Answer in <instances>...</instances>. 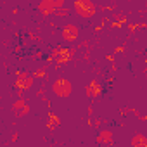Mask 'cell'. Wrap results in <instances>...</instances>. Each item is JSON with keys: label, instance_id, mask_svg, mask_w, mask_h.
<instances>
[{"label": "cell", "instance_id": "obj_10", "mask_svg": "<svg viewBox=\"0 0 147 147\" xmlns=\"http://www.w3.org/2000/svg\"><path fill=\"white\" fill-rule=\"evenodd\" d=\"M47 116H49V119H47V123H45V128H47L49 131H55V128L61 126V118H59L57 114H54L52 111H50Z\"/></svg>", "mask_w": 147, "mask_h": 147}, {"label": "cell", "instance_id": "obj_13", "mask_svg": "<svg viewBox=\"0 0 147 147\" xmlns=\"http://www.w3.org/2000/svg\"><path fill=\"white\" fill-rule=\"evenodd\" d=\"M54 16H55V18H67V16H69V9H59Z\"/></svg>", "mask_w": 147, "mask_h": 147}, {"label": "cell", "instance_id": "obj_4", "mask_svg": "<svg viewBox=\"0 0 147 147\" xmlns=\"http://www.w3.org/2000/svg\"><path fill=\"white\" fill-rule=\"evenodd\" d=\"M50 92H52L55 97H59V99H67V97H71V94H73V83H71L67 78L59 76V78H55V80L50 83Z\"/></svg>", "mask_w": 147, "mask_h": 147}, {"label": "cell", "instance_id": "obj_11", "mask_svg": "<svg viewBox=\"0 0 147 147\" xmlns=\"http://www.w3.org/2000/svg\"><path fill=\"white\" fill-rule=\"evenodd\" d=\"M130 144L133 147H147V137L144 133H135L131 138H130Z\"/></svg>", "mask_w": 147, "mask_h": 147}, {"label": "cell", "instance_id": "obj_9", "mask_svg": "<svg viewBox=\"0 0 147 147\" xmlns=\"http://www.w3.org/2000/svg\"><path fill=\"white\" fill-rule=\"evenodd\" d=\"M95 142H97L99 145H113V144H114V135H113L111 130H106V128H104V130H99Z\"/></svg>", "mask_w": 147, "mask_h": 147}, {"label": "cell", "instance_id": "obj_5", "mask_svg": "<svg viewBox=\"0 0 147 147\" xmlns=\"http://www.w3.org/2000/svg\"><path fill=\"white\" fill-rule=\"evenodd\" d=\"M61 38L64 43L71 45V43H76L80 40V26L75 23H66L61 28Z\"/></svg>", "mask_w": 147, "mask_h": 147}, {"label": "cell", "instance_id": "obj_7", "mask_svg": "<svg viewBox=\"0 0 147 147\" xmlns=\"http://www.w3.org/2000/svg\"><path fill=\"white\" fill-rule=\"evenodd\" d=\"M36 11L43 16V18H50L57 12V7L50 2V0H40V2L36 4Z\"/></svg>", "mask_w": 147, "mask_h": 147}, {"label": "cell", "instance_id": "obj_6", "mask_svg": "<svg viewBox=\"0 0 147 147\" xmlns=\"http://www.w3.org/2000/svg\"><path fill=\"white\" fill-rule=\"evenodd\" d=\"M11 111H12V114H14L16 118H23V116H26V114L31 111V107H30V100L24 99L23 95H19V99L14 100V102L11 104Z\"/></svg>", "mask_w": 147, "mask_h": 147}, {"label": "cell", "instance_id": "obj_12", "mask_svg": "<svg viewBox=\"0 0 147 147\" xmlns=\"http://www.w3.org/2000/svg\"><path fill=\"white\" fill-rule=\"evenodd\" d=\"M50 64V62H49ZM49 64H43L42 67H38V69H35L33 71V75L36 76V78H45V75H47V67H49Z\"/></svg>", "mask_w": 147, "mask_h": 147}, {"label": "cell", "instance_id": "obj_8", "mask_svg": "<svg viewBox=\"0 0 147 147\" xmlns=\"http://www.w3.org/2000/svg\"><path fill=\"white\" fill-rule=\"evenodd\" d=\"M100 94H102V85H100L95 78L90 80V82L87 83V87H85V95H87L88 99H97Z\"/></svg>", "mask_w": 147, "mask_h": 147}, {"label": "cell", "instance_id": "obj_14", "mask_svg": "<svg viewBox=\"0 0 147 147\" xmlns=\"http://www.w3.org/2000/svg\"><path fill=\"white\" fill-rule=\"evenodd\" d=\"M50 2H52V4H54L55 7H57V11H59V9H64V7H66V0H50Z\"/></svg>", "mask_w": 147, "mask_h": 147}, {"label": "cell", "instance_id": "obj_2", "mask_svg": "<svg viewBox=\"0 0 147 147\" xmlns=\"http://www.w3.org/2000/svg\"><path fill=\"white\" fill-rule=\"evenodd\" d=\"M76 54V49L73 47H66V45H55L52 49V54L47 57V62H55L57 66H64L69 61H73Z\"/></svg>", "mask_w": 147, "mask_h": 147}, {"label": "cell", "instance_id": "obj_1", "mask_svg": "<svg viewBox=\"0 0 147 147\" xmlns=\"http://www.w3.org/2000/svg\"><path fill=\"white\" fill-rule=\"evenodd\" d=\"M71 4H73L75 14L83 21H90V19H94L97 16L99 7L92 2V0H71Z\"/></svg>", "mask_w": 147, "mask_h": 147}, {"label": "cell", "instance_id": "obj_3", "mask_svg": "<svg viewBox=\"0 0 147 147\" xmlns=\"http://www.w3.org/2000/svg\"><path fill=\"white\" fill-rule=\"evenodd\" d=\"M35 75L28 71H16V80H14V88L18 90L19 95H23L24 92H30L35 85Z\"/></svg>", "mask_w": 147, "mask_h": 147}, {"label": "cell", "instance_id": "obj_16", "mask_svg": "<svg viewBox=\"0 0 147 147\" xmlns=\"http://www.w3.org/2000/svg\"><path fill=\"white\" fill-rule=\"evenodd\" d=\"M125 47H126L125 43H123V45H119V47H116V50H114V54H119V52H123V50H125Z\"/></svg>", "mask_w": 147, "mask_h": 147}, {"label": "cell", "instance_id": "obj_15", "mask_svg": "<svg viewBox=\"0 0 147 147\" xmlns=\"http://www.w3.org/2000/svg\"><path fill=\"white\" fill-rule=\"evenodd\" d=\"M100 125H102V121H100V118H97V119L94 121V128H97V130H99V128H100Z\"/></svg>", "mask_w": 147, "mask_h": 147}, {"label": "cell", "instance_id": "obj_17", "mask_svg": "<svg viewBox=\"0 0 147 147\" xmlns=\"http://www.w3.org/2000/svg\"><path fill=\"white\" fill-rule=\"evenodd\" d=\"M145 9H147V7H145Z\"/></svg>", "mask_w": 147, "mask_h": 147}]
</instances>
